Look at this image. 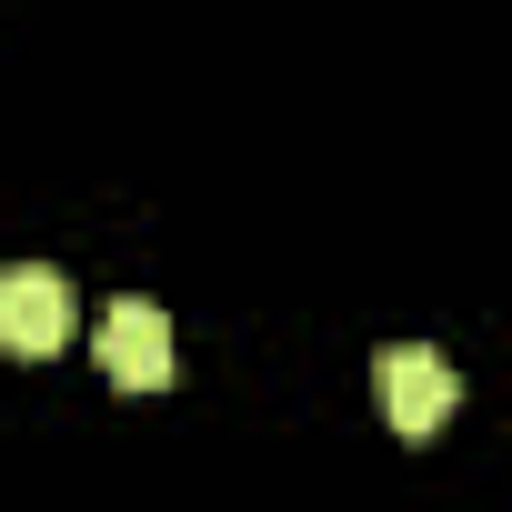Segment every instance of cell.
<instances>
[{
    "label": "cell",
    "instance_id": "1",
    "mask_svg": "<svg viewBox=\"0 0 512 512\" xmlns=\"http://www.w3.org/2000/svg\"><path fill=\"white\" fill-rule=\"evenodd\" d=\"M372 382H382V412H392L402 442H432V432L462 412V372H452L442 352H422V342H392V352L372 362Z\"/></svg>",
    "mask_w": 512,
    "mask_h": 512
},
{
    "label": "cell",
    "instance_id": "2",
    "mask_svg": "<svg viewBox=\"0 0 512 512\" xmlns=\"http://www.w3.org/2000/svg\"><path fill=\"white\" fill-rule=\"evenodd\" d=\"M71 342V282L21 262V272H0V352H21V362H51Z\"/></svg>",
    "mask_w": 512,
    "mask_h": 512
},
{
    "label": "cell",
    "instance_id": "3",
    "mask_svg": "<svg viewBox=\"0 0 512 512\" xmlns=\"http://www.w3.org/2000/svg\"><path fill=\"white\" fill-rule=\"evenodd\" d=\"M91 342H101V372L121 392H161L171 382V322H161V302H111Z\"/></svg>",
    "mask_w": 512,
    "mask_h": 512
}]
</instances>
